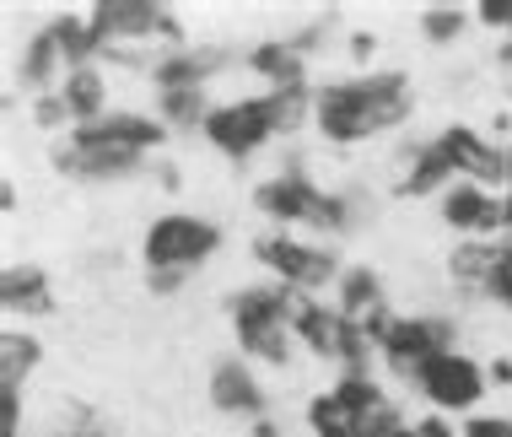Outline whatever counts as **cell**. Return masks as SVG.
Instances as JSON below:
<instances>
[{
    "label": "cell",
    "instance_id": "cell-6",
    "mask_svg": "<svg viewBox=\"0 0 512 437\" xmlns=\"http://www.w3.org/2000/svg\"><path fill=\"white\" fill-rule=\"evenodd\" d=\"M227 243L216 216H200V211H162L151 216L146 232H141V270H173V276H195L200 265H211Z\"/></svg>",
    "mask_w": 512,
    "mask_h": 437
},
{
    "label": "cell",
    "instance_id": "cell-11",
    "mask_svg": "<svg viewBox=\"0 0 512 437\" xmlns=\"http://www.w3.org/2000/svg\"><path fill=\"white\" fill-rule=\"evenodd\" d=\"M432 141H437V152L448 157V168L459 173L464 184H486V189L502 184V189H512V146H502L491 130L453 119V125H442Z\"/></svg>",
    "mask_w": 512,
    "mask_h": 437
},
{
    "label": "cell",
    "instance_id": "cell-27",
    "mask_svg": "<svg viewBox=\"0 0 512 437\" xmlns=\"http://www.w3.org/2000/svg\"><path fill=\"white\" fill-rule=\"evenodd\" d=\"M464 437H512V416H491V411H475L464 416Z\"/></svg>",
    "mask_w": 512,
    "mask_h": 437
},
{
    "label": "cell",
    "instance_id": "cell-7",
    "mask_svg": "<svg viewBox=\"0 0 512 437\" xmlns=\"http://www.w3.org/2000/svg\"><path fill=\"white\" fill-rule=\"evenodd\" d=\"M200 141L211 146L216 157H227V162H254V157H265L275 141H281V130H275V114H270V103H265V92H254V98H221L211 108V119L200 125Z\"/></svg>",
    "mask_w": 512,
    "mask_h": 437
},
{
    "label": "cell",
    "instance_id": "cell-19",
    "mask_svg": "<svg viewBox=\"0 0 512 437\" xmlns=\"http://www.w3.org/2000/svg\"><path fill=\"white\" fill-rule=\"evenodd\" d=\"M221 49H195V44H184V49H157V60H151V87L157 92H178V87H211V76L221 71Z\"/></svg>",
    "mask_w": 512,
    "mask_h": 437
},
{
    "label": "cell",
    "instance_id": "cell-17",
    "mask_svg": "<svg viewBox=\"0 0 512 437\" xmlns=\"http://www.w3.org/2000/svg\"><path fill=\"white\" fill-rule=\"evenodd\" d=\"M0 308L11 319H54L60 297H54V281L38 259H17V265L0 270Z\"/></svg>",
    "mask_w": 512,
    "mask_h": 437
},
{
    "label": "cell",
    "instance_id": "cell-36",
    "mask_svg": "<svg viewBox=\"0 0 512 437\" xmlns=\"http://www.w3.org/2000/svg\"><path fill=\"white\" fill-rule=\"evenodd\" d=\"M0 211H6V216H17V184H0Z\"/></svg>",
    "mask_w": 512,
    "mask_h": 437
},
{
    "label": "cell",
    "instance_id": "cell-16",
    "mask_svg": "<svg viewBox=\"0 0 512 437\" xmlns=\"http://www.w3.org/2000/svg\"><path fill=\"white\" fill-rule=\"evenodd\" d=\"M459 184V173L448 168V157L437 152V141H410L399 146V173H394V195L399 200H442Z\"/></svg>",
    "mask_w": 512,
    "mask_h": 437
},
{
    "label": "cell",
    "instance_id": "cell-14",
    "mask_svg": "<svg viewBox=\"0 0 512 437\" xmlns=\"http://www.w3.org/2000/svg\"><path fill=\"white\" fill-rule=\"evenodd\" d=\"M437 216L448 232L459 238H507V216H502V189H486V184H453L448 195L437 200Z\"/></svg>",
    "mask_w": 512,
    "mask_h": 437
},
{
    "label": "cell",
    "instance_id": "cell-1",
    "mask_svg": "<svg viewBox=\"0 0 512 437\" xmlns=\"http://www.w3.org/2000/svg\"><path fill=\"white\" fill-rule=\"evenodd\" d=\"M415 119V81L405 71H356L335 76L313 98V130L324 146H367L378 135H394Z\"/></svg>",
    "mask_w": 512,
    "mask_h": 437
},
{
    "label": "cell",
    "instance_id": "cell-23",
    "mask_svg": "<svg viewBox=\"0 0 512 437\" xmlns=\"http://www.w3.org/2000/svg\"><path fill=\"white\" fill-rule=\"evenodd\" d=\"M211 87H178V92H157V108L151 114L162 119L173 135H200V125L211 119Z\"/></svg>",
    "mask_w": 512,
    "mask_h": 437
},
{
    "label": "cell",
    "instance_id": "cell-30",
    "mask_svg": "<svg viewBox=\"0 0 512 437\" xmlns=\"http://www.w3.org/2000/svg\"><path fill=\"white\" fill-rule=\"evenodd\" d=\"M410 427H415V437H464L459 427H453V416H437V411L410 416Z\"/></svg>",
    "mask_w": 512,
    "mask_h": 437
},
{
    "label": "cell",
    "instance_id": "cell-20",
    "mask_svg": "<svg viewBox=\"0 0 512 437\" xmlns=\"http://www.w3.org/2000/svg\"><path fill=\"white\" fill-rule=\"evenodd\" d=\"M60 98H65V108H71V130H81V125H98L103 114H114V92H108V71H103V60H92V65H76V71H65V81H60Z\"/></svg>",
    "mask_w": 512,
    "mask_h": 437
},
{
    "label": "cell",
    "instance_id": "cell-28",
    "mask_svg": "<svg viewBox=\"0 0 512 437\" xmlns=\"http://www.w3.org/2000/svg\"><path fill=\"white\" fill-rule=\"evenodd\" d=\"M469 11H475V22L491 27V33H507L512 27V0H480V6H469Z\"/></svg>",
    "mask_w": 512,
    "mask_h": 437
},
{
    "label": "cell",
    "instance_id": "cell-15",
    "mask_svg": "<svg viewBox=\"0 0 512 437\" xmlns=\"http://www.w3.org/2000/svg\"><path fill=\"white\" fill-rule=\"evenodd\" d=\"M329 303H335L345 319L356 324V330L372 335V346L383 340V330L394 324V308H389V286H383V276L372 265H345L340 286L329 292Z\"/></svg>",
    "mask_w": 512,
    "mask_h": 437
},
{
    "label": "cell",
    "instance_id": "cell-25",
    "mask_svg": "<svg viewBox=\"0 0 512 437\" xmlns=\"http://www.w3.org/2000/svg\"><path fill=\"white\" fill-rule=\"evenodd\" d=\"M469 22H475V11H469V6H426L421 17H415V27H421V38L432 49L459 44V38L469 33Z\"/></svg>",
    "mask_w": 512,
    "mask_h": 437
},
{
    "label": "cell",
    "instance_id": "cell-21",
    "mask_svg": "<svg viewBox=\"0 0 512 437\" xmlns=\"http://www.w3.org/2000/svg\"><path fill=\"white\" fill-rule=\"evenodd\" d=\"M243 65L254 71L265 87H302L308 81V54H302L292 38H265L243 54Z\"/></svg>",
    "mask_w": 512,
    "mask_h": 437
},
{
    "label": "cell",
    "instance_id": "cell-26",
    "mask_svg": "<svg viewBox=\"0 0 512 437\" xmlns=\"http://www.w3.org/2000/svg\"><path fill=\"white\" fill-rule=\"evenodd\" d=\"M486 303H496L502 313H512V238H502V259H496V270H491V281H486Z\"/></svg>",
    "mask_w": 512,
    "mask_h": 437
},
{
    "label": "cell",
    "instance_id": "cell-10",
    "mask_svg": "<svg viewBox=\"0 0 512 437\" xmlns=\"http://www.w3.org/2000/svg\"><path fill=\"white\" fill-rule=\"evenodd\" d=\"M405 389L421 394L426 411H437V416H475L480 400H486V389H491V378H486V362H475L469 351L453 346V351H442V357L426 362Z\"/></svg>",
    "mask_w": 512,
    "mask_h": 437
},
{
    "label": "cell",
    "instance_id": "cell-12",
    "mask_svg": "<svg viewBox=\"0 0 512 437\" xmlns=\"http://www.w3.org/2000/svg\"><path fill=\"white\" fill-rule=\"evenodd\" d=\"M205 400H211L216 416L248 421V427L270 416V389H265V378H259V367L248 357H216L211 378H205Z\"/></svg>",
    "mask_w": 512,
    "mask_h": 437
},
{
    "label": "cell",
    "instance_id": "cell-32",
    "mask_svg": "<svg viewBox=\"0 0 512 437\" xmlns=\"http://www.w3.org/2000/svg\"><path fill=\"white\" fill-rule=\"evenodd\" d=\"M151 179H157V189H168V195H178V189H184V173H178L168 157H157V162H151Z\"/></svg>",
    "mask_w": 512,
    "mask_h": 437
},
{
    "label": "cell",
    "instance_id": "cell-9",
    "mask_svg": "<svg viewBox=\"0 0 512 437\" xmlns=\"http://www.w3.org/2000/svg\"><path fill=\"white\" fill-rule=\"evenodd\" d=\"M459 346V324L448 313H394V324L378 340V367L394 373L399 384H410L432 357Z\"/></svg>",
    "mask_w": 512,
    "mask_h": 437
},
{
    "label": "cell",
    "instance_id": "cell-8",
    "mask_svg": "<svg viewBox=\"0 0 512 437\" xmlns=\"http://www.w3.org/2000/svg\"><path fill=\"white\" fill-rule=\"evenodd\" d=\"M87 17L103 54L135 49V44L184 49V22L173 17V6H157V0H98V6H87Z\"/></svg>",
    "mask_w": 512,
    "mask_h": 437
},
{
    "label": "cell",
    "instance_id": "cell-5",
    "mask_svg": "<svg viewBox=\"0 0 512 437\" xmlns=\"http://www.w3.org/2000/svg\"><path fill=\"white\" fill-rule=\"evenodd\" d=\"M248 249H254V259L270 270V281L292 286V292H308V297L335 292L340 276H345V259H340L335 243L302 238V232H286V227H265Z\"/></svg>",
    "mask_w": 512,
    "mask_h": 437
},
{
    "label": "cell",
    "instance_id": "cell-24",
    "mask_svg": "<svg viewBox=\"0 0 512 437\" xmlns=\"http://www.w3.org/2000/svg\"><path fill=\"white\" fill-rule=\"evenodd\" d=\"M38 362H44V340L33 330H17L11 324L6 335H0V389H27V378L38 373Z\"/></svg>",
    "mask_w": 512,
    "mask_h": 437
},
{
    "label": "cell",
    "instance_id": "cell-37",
    "mask_svg": "<svg viewBox=\"0 0 512 437\" xmlns=\"http://www.w3.org/2000/svg\"><path fill=\"white\" fill-rule=\"evenodd\" d=\"M496 60H502V65H512V27L502 33V49H496Z\"/></svg>",
    "mask_w": 512,
    "mask_h": 437
},
{
    "label": "cell",
    "instance_id": "cell-18",
    "mask_svg": "<svg viewBox=\"0 0 512 437\" xmlns=\"http://www.w3.org/2000/svg\"><path fill=\"white\" fill-rule=\"evenodd\" d=\"M65 71H71V65H65V54H60V44H54L49 27L27 33V44L17 49V87L27 92V103H33V98H49V92H60Z\"/></svg>",
    "mask_w": 512,
    "mask_h": 437
},
{
    "label": "cell",
    "instance_id": "cell-33",
    "mask_svg": "<svg viewBox=\"0 0 512 437\" xmlns=\"http://www.w3.org/2000/svg\"><path fill=\"white\" fill-rule=\"evenodd\" d=\"M486 378H491L496 389H512V357H491L486 362Z\"/></svg>",
    "mask_w": 512,
    "mask_h": 437
},
{
    "label": "cell",
    "instance_id": "cell-38",
    "mask_svg": "<svg viewBox=\"0 0 512 437\" xmlns=\"http://www.w3.org/2000/svg\"><path fill=\"white\" fill-rule=\"evenodd\" d=\"M502 216H507V238H512V189H502Z\"/></svg>",
    "mask_w": 512,
    "mask_h": 437
},
{
    "label": "cell",
    "instance_id": "cell-13",
    "mask_svg": "<svg viewBox=\"0 0 512 437\" xmlns=\"http://www.w3.org/2000/svg\"><path fill=\"white\" fill-rule=\"evenodd\" d=\"M76 141L87 146H119V152H135V157H162V146L173 141V130L162 125L157 114H146V108H114V114H103L98 125H81L71 130Z\"/></svg>",
    "mask_w": 512,
    "mask_h": 437
},
{
    "label": "cell",
    "instance_id": "cell-35",
    "mask_svg": "<svg viewBox=\"0 0 512 437\" xmlns=\"http://www.w3.org/2000/svg\"><path fill=\"white\" fill-rule=\"evenodd\" d=\"M248 437H292V432H286L281 421H270V416H265V421H254V427H248Z\"/></svg>",
    "mask_w": 512,
    "mask_h": 437
},
{
    "label": "cell",
    "instance_id": "cell-4",
    "mask_svg": "<svg viewBox=\"0 0 512 437\" xmlns=\"http://www.w3.org/2000/svg\"><path fill=\"white\" fill-rule=\"evenodd\" d=\"M227 324H232V340H238V357H248L254 367L286 373L302 351V340L292 330V286L281 281L238 286L227 297Z\"/></svg>",
    "mask_w": 512,
    "mask_h": 437
},
{
    "label": "cell",
    "instance_id": "cell-31",
    "mask_svg": "<svg viewBox=\"0 0 512 437\" xmlns=\"http://www.w3.org/2000/svg\"><path fill=\"white\" fill-rule=\"evenodd\" d=\"M184 281H189V276H173V270H151V276H146V292H151V297H173V292H184Z\"/></svg>",
    "mask_w": 512,
    "mask_h": 437
},
{
    "label": "cell",
    "instance_id": "cell-29",
    "mask_svg": "<svg viewBox=\"0 0 512 437\" xmlns=\"http://www.w3.org/2000/svg\"><path fill=\"white\" fill-rule=\"evenodd\" d=\"M0 437H22V394L0 389Z\"/></svg>",
    "mask_w": 512,
    "mask_h": 437
},
{
    "label": "cell",
    "instance_id": "cell-34",
    "mask_svg": "<svg viewBox=\"0 0 512 437\" xmlns=\"http://www.w3.org/2000/svg\"><path fill=\"white\" fill-rule=\"evenodd\" d=\"M372 54H378V38H372V33H351V60H372Z\"/></svg>",
    "mask_w": 512,
    "mask_h": 437
},
{
    "label": "cell",
    "instance_id": "cell-22",
    "mask_svg": "<svg viewBox=\"0 0 512 437\" xmlns=\"http://www.w3.org/2000/svg\"><path fill=\"white\" fill-rule=\"evenodd\" d=\"M496 259H502V238H491V243L486 238H459L448 254V281L459 286L464 297H480L491 281V270H496Z\"/></svg>",
    "mask_w": 512,
    "mask_h": 437
},
{
    "label": "cell",
    "instance_id": "cell-3",
    "mask_svg": "<svg viewBox=\"0 0 512 437\" xmlns=\"http://www.w3.org/2000/svg\"><path fill=\"white\" fill-rule=\"evenodd\" d=\"M248 200H254V211L270 227H286V232L308 227L318 238H345L362 222V206H356L351 189H329L313 173H270V179L254 184Z\"/></svg>",
    "mask_w": 512,
    "mask_h": 437
},
{
    "label": "cell",
    "instance_id": "cell-2",
    "mask_svg": "<svg viewBox=\"0 0 512 437\" xmlns=\"http://www.w3.org/2000/svg\"><path fill=\"white\" fill-rule=\"evenodd\" d=\"M302 421L313 437H394L410 416L378 373H335L318 394H308Z\"/></svg>",
    "mask_w": 512,
    "mask_h": 437
}]
</instances>
